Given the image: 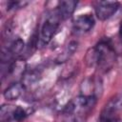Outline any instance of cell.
Instances as JSON below:
<instances>
[{
	"mask_svg": "<svg viewBox=\"0 0 122 122\" xmlns=\"http://www.w3.org/2000/svg\"><path fill=\"white\" fill-rule=\"evenodd\" d=\"M96 103L95 96L80 95L71 100L63 109L64 122H85Z\"/></svg>",
	"mask_w": 122,
	"mask_h": 122,
	"instance_id": "1",
	"label": "cell"
},
{
	"mask_svg": "<svg viewBox=\"0 0 122 122\" xmlns=\"http://www.w3.org/2000/svg\"><path fill=\"white\" fill-rule=\"evenodd\" d=\"M92 53L90 56V63L95 66L102 71H107L112 69L115 62L116 52L112 47L111 40L100 41L93 49L91 50Z\"/></svg>",
	"mask_w": 122,
	"mask_h": 122,
	"instance_id": "2",
	"label": "cell"
},
{
	"mask_svg": "<svg viewBox=\"0 0 122 122\" xmlns=\"http://www.w3.org/2000/svg\"><path fill=\"white\" fill-rule=\"evenodd\" d=\"M122 96H115L104 107L100 114V122H122Z\"/></svg>",
	"mask_w": 122,
	"mask_h": 122,
	"instance_id": "3",
	"label": "cell"
},
{
	"mask_svg": "<svg viewBox=\"0 0 122 122\" xmlns=\"http://www.w3.org/2000/svg\"><path fill=\"white\" fill-rule=\"evenodd\" d=\"M60 21L61 20L59 19V17L55 13V11H53V13L49 15L48 18L45 20V22L43 23V25L41 27L40 34L38 37L39 42L42 46H45L51 42V40L55 35V33L58 30Z\"/></svg>",
	"mask_w": 122,
	"mask_h": 122,
	"instance_id": "4",
	"label": "cell"
},
{
	"mask_svg": "<svg viewBox=\"0 0 122 122\" xmlns=\"http://www.w3.org/2000/svg\"><path fill=\"white\" fill-rule=\"evenodd\" d=\"M119 6L117 1H97L94 3L95 15L99 20H107L117 11Z\"/></svg>",
	"mask_w": 122,
	"mask_h": 122,
	"instance_id": "5",
	"label": "cell"
},
{
	"mask_svg": "<svg viewBox=\"0 0 122 122\" xmlns=\"http://www.w3.org/2000/svg\"><path fill=\"white\" fill-rule=\"evenodd\" d=\"M94 18L92 14H82L76 17L73 21L72 30L76 34H83L90 31L94 26Z\"/></svg>",
	"mask_w": 122,
	"mask_h": 122,
	"instance_id": "6",
	"label": "cell"
},
{
	"mask_svg": "<svg viewBox=\"0 0 122 122\" xmlns=\"http://www.w3.org/2000/svg\"><path fill=\"white\" fill-rule=\"evenodd\" d=\"M76 6H77V1H75V0L59 1L57 3L56 10L54 11H55V13L57 14V16L59 17V19L61 21L66 20V19H68L69 17L71 16V14L73 13Z\"/></svg>",
	"mask_w": 122,
	"mask_h": 122,
	"instance_id": "7",
	"label": "cell"
},
{
	"mask_svg": "<svg viewBox=\"0 0 122 122\" xmlns=\"http://www.w3.org/2000/svg\"><path fill=\"white\" fill-rule=\"evenodd\" d=\"M25 89L26 88L21 82H15L10 85L4 91L3 95L7 100H16L23 94Z\"/></svg>",
	"mask_w": 122,
	"mask_h": 122,
	"instance_id": "8",
	"label": "cell"
},
{
	"mask_svg": "<svg viewBox=\"0 0 122 122\" xmlns=\"http://www.w3.org/2000/svg\"><path fill=\"white\" fill-rule=\"evenodd\" d=\"M41 76V71L38 69H30V70H26L25 72L22 75V81L21 83L24 85L25 88L30 87L36 82L39 81Z\"/></svg>",
	"mask_w": 122,
	"mask_h": 122,
	"instance_id": "9",
	"label": "cell"
},
{
	"mask_svg": "<svg viewBox=\"0 0 122 122\" xmlns=\"http://www.w3.org/2000/svg\"><path fill=\"white\" fill-rule=\"evenodd\" d=\"M77 42L76 41H71V42H70L68 45H67V47H66V49L64 50V51L58 56V58H57V61L58 62H64V61H67L73 53H74V51L77 50Z\"/></svg>",
	"mask_w": 122,
	"mask_h": 122,
	"instance_id": "10",
	"label": "cell"
},
{
	"mask_svg": "<svg viewBox=\"0 0 122 122\" xmlns=\"http://www.w3.org/2000/svg\"><path fill=\"white\" fill-rule=\"evenodd\" d=\"M15 106L11 105H2L0 109V120L1 122H11L13 121L12 112Z\"/></svg>",
	"mask_w": 122,
	"mask_h": 122,
	"instance_id": "11",
	"label": "cell"
},
{
	"mask_svg": "<svg viewBox=\"0 0 122 122\" xmlns=\"http://www.w3.org/2000/svg\"><path fill=\"white\" fill-rule=\"evenodd\" d=\"M27 115H28V113H27V112L23 108H21L19 106L14 107V110H13V112H12L13 121L20 122V121L24 120L27 117Z\"/></svg>",
	"mask_w": 122,
	"mask_h": 122,
	"instance_id": "12",
	"label": "cell"
},
{
	"mask_svg": "<svg viewBox=\"0 0 122 122\" xmlns=\"http://www.w3.org/2000/svg\"><path fill=\"white\" fill-rule=\"evenodd\" d=\"M28 2H23V1H9L7 4V9L8 10H15V9H21L24 8Z\"/></svg>",
	"mask_w": 122,
	"mask_h": 122,
	"instance_id": "13",
	"label": "cell"
},
{
	"mask_svg": "<svg viewBox=\"0 0 122 122\" xmlns=\"http://www.w3.org/2000/svg\"><path fill=\"white\" fill-rule=\"evenodd\" d=\"M119 36L122 38V21L120 22V25H119Z\"/></svg>",
	"mask_w": 122,
	"mask_h": 122,
	"instance_id": "14",
	"label": "cell"
}]
</instances>
